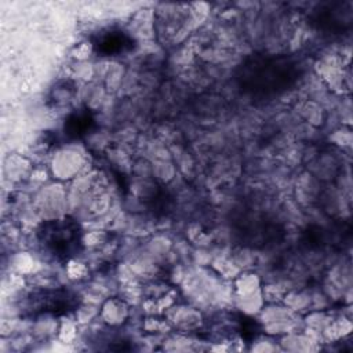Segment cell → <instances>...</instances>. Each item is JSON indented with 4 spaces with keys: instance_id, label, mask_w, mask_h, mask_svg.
<instances>
[{
    "instance_id": "obj_6",
    "label": "cell",
    "mask_w": 353,
    "mask_h": 353,
    "mask_svg": "<svg viewBox=\"0 0 353 353\" xmlns=\"http://www.w3.org/2000/svg\"><path fill=\"white\" fill-rule=\"evenodd\" d=\"M97 127V119L91 109L79 108L68 113L63 121V134L68 139L76 141L90 135Z\"/></svg>"
},
{
    "instance_id": "obj_1",
    "label": "cell",
    "mask_w": 353,
    "mask_h": 353,
    "mask_svg": "<svg viewBox=\"0 0 353 353\" xmlns=\"http://www.w3.org/2000/svg\"><path fill=\"white\" fill-rule=\"evenodd\" d=\"M301 61L288 54L255 52L243 59L236 70V83L243 94L265 99L284 94L302 77Z\"/></svg>"
},
{
    "instance_id": "obj_7",
    "label": "cell",
    "mask_w": 353,
    "mask_h": 353,
    "mask_svg": "<svg viewBox=\"0 0 353 353\" xmlns=\"http://www.w3.org/2000/svg\"><path fill=\"white\" fill-rule=\"evenodd\" d=\"M76 94V85L70 80H63L61 81L57 87L52 88L51 99L55 102V105H59L62 102L72 101V98Z\"/></svg>"
},
{
    "instance_id": "obj_4",
    "label": "cell",
    "mask_w": 353,
    "mask_h": 353,
    "mask_svg": "<svg viewBox=\"0 0 353 353\" xmlns=\"http://www.w3.org/2000/svg\"><path fill=\"white\" fill-rule=\"evenodd\" d=\"M309 21L319 30L342 34L352 28L353 4L350 1H332L319 4L309 15Z\"/></svg>"
},
{
    "instance_id": "obj_2",
    "label": "cell",
    "mask_w": 353,
    "mask_h": 353,
    "mask_svg": "<svg viewBox=\"0 0 353 353\" xmlns=\"http://www.w3.org/2000/svg\"><path fill=\"white\" fill-rule=\"evenodd\" d=\"M36 241L47 258L68 263L83 251V228L72 216L43 221L36 229Z\"/></svg>"
},
{
    "instance_id": "obj_5",
    "label": "cell",
    "mask_w": 353,
    "mask_h": 353,
    "mask_svg": "<svg viewBox=\"0 0 353 353\" xmlns=\"http://www.w3.org/2000/svg\"><path fill=\"white\" fill-rule=\"evenodd\" d=\"M91 43L94 52L102 58L121 57L135 47L134 37L120 28L101 29L92 36Z\"/></svg>"
},
{
    "instance_id": "obj_3",
    "label": "cell",
    "mask_w": 353,
    "mask_h": 353,
    "mask_svg": "<svg viewBox=\"0 0 353 353\" xmlns=\"http://www.w3.org/2000/svg\"><path fill=\"white\" fill-rule=\"evenodd\" d=\"M77 294L65 287H37L29 291L21 301V314L25 317L54 316L62 317L79 309Z\"/></svg>"
}]
</instances>
